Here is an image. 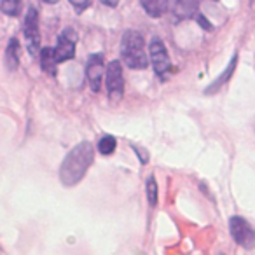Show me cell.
<instances>
[{
    "label": "cell",
    "instance_id": "6da1fadb",
    "mask_svg": "<svg viewBox=\"0 0 255 255\" xmlns=\"http://www.w3.org/2000/svg\"><path fill=\"white\" fill-rule=\"evenodd\" d=\"M95 159V152H93V145L89 142H81L75 145L67 157L63 159L60 168V180L65 187H74L84 178L86 171L93 164Z\"/></svg>",
    "mask_w": 255,
    "mask_h": 255
},
{
    "label": "cell",
    "instance_id": "7a4b0ae2",
    "mask_svg": "<svg viewBox=\"0 0 255 255\" xmlns=\"http://www.w3.org/2000/svg\"><path fill=\"white\" fill-rule=\"evenodd\" d=\"M121 56L128 68L142 70L149 65L145 54V44H143L142 33L136 30H126L121 39Z\"/></svg>",
    "mask_w": 255,
    "mask_h": 255
},
{
    "label": "cell",
    "instance_id": "3957f363",
    "mask_svg": "<svg viewBox=\"0 0 255 255\" xmlns=\"http://www.w3.org/2000/svg\"><path fill=\"white\" fill-rule=\"evenodd\" d=\"M105 84L107 93H109V100L112 103H117L123 100L124 96V75L123 67L117 60L110 61L105 68Z\"/></svg>",
    "mask_w": 255,
    "mask_h": 255
},
{
    "label": "cell",
    "instance_id": "277c9868",
    "mask_svg": "<svg viewBox=\"0 0 255 255\" xmlns=\"http://www.w3.org/2000/svg\"><path fill=\"white\" fill-rule=\"evenodd\" d=\"M23 33H25L28 53L37 56L40 51V28H39V11L35 7H30L26 11L25 23H23Z\"/></svg>",
    "mask_w": 255,
    "mask_h": 255
},
{
    "label": "cell",
    "instance_id": "5b68a950",
    "mask_svg": "<svg viewBox=\"0 0 255 255\" xmlns=\"http://www.w3.org/2000/svg\"><path fill=\"white\" fill-rule=\"evenodd\" d=\"M229 231L233 240L243 248H254L255 247V231L243 217H231L229 219Z\"/></svg>",
    "mask_w": 255,
    "mask_h": 255
},
{
    "label": "cell",
    "instance_id": "8992f818",
    "mask_svg": "<svg viewBox=\"0 0 255 255\" xmlns=\"http://www.w3.org/2000/svg\"><path fill=\"white\" fill-rule=\"evenodd\" d=\"M149 53H150V61H152V67L156 75H159L161 79L166 77V74L170 72L171 65H170V56H168V51L164 42L159 37H154L150 40L149 46Z\"/></svg>",
    "mask_w": 255,
    "mask_h": 255
},
{
    "label": "cell",
    "instance_id": "52a82bcc",
    "mask_svg": "<svg viewBox=\"0 0 255 255\" xmlns=\"http://www.w3.org/2000/svg\"><path fill=\"white\" fill-rule=\"evenodd\" d=\"M77 32H75L72 26L63 28V32L58 37L56 47H54V56H56L58 63H63L68 61L75 56V44H77Z\"/></svg>",
    "mask_w": 255,
    "mask_h": 255
},
{
    "label": "cell",
    "instance_id": "ba28073f",
    "mask_svg": "<svg viewBox=\"0 0 255 255\" xmlns=\"http://www.w3.org/2000/svg\"><path fill=\"white\" fill-rule=\"evenodd\" d=\"M105 74V61H103L102 53H95L89 56L88 65H86V77L91 86L93 91H100L102 88V79Z\"/></svg>",
    "mask_w": 255,
    "mask_h": 255
},
{
    "label": "cell",
    "instance_id": "9c48e42d",
    "mask_svg": "<svg viewBox=\"0 0 255 255\" xmlns=\"http://www.w3.org/2000/svg\"><path fill=\"white\" fill-rule=\"evenodd\" d=\"M198 0H175L173 2V14L178 19L196 18L198 14Z\"/></svg>",
    "mask_w": 255,
    "mask_h": 255
},
{
    "label": "cell",
    "instance_id": "30bf717a",
    "mask_svg": "<svg viewBox=\"0 0 255 255\" xmlns=\"http://www.w3.org/2000/svg\"><path fill=\"white\" fill-rule=\"evenodd\" d=\"M4 63L9 72H14L16 68L19 67V42H18V39H14V37L9 40L7 47H5Z\"/></svg>",
    "mask_w": 255,
    "mask_h": 255
},
{
    "label": "cell",
    "instance_id": "8fae6325",
    "mask_svg": "<svg viewBox=\"0 0 255 255\" xmlns=\"http://www.w3.org/2000/svg\"><path fill=\"white\" fill-rule=\"evenodd\" d=\"M56 56H54V49L53 47H42L40 49V67L46 74H49L51 77L56 75Z\"/></svg>",
    "mask_w": 255,
    "mask_h": 255
},
{
    "label": "cell",
    "instance_id": "7c38bea8",
    "mask_svg": "<svg viewBox=\"0 0 255 255\" xmlns=\"http://www.w3.org/2000/svg\"><path fill=\"white\" fill-rule=\"evenodd\" d=\"M142 7L145 9V12L152 18H161L164 12L168 11V0H140Z\"/></svg>",
    "mask_w": 255,
    "mask_h": 255
},
{
    "label": "cell",
    "instance_id": "4fadbf2b",
    "mask_svg": "<svg viewBox=\"0 0 255 255\" xmlns=\"http://www.w3.org/2000/svg\"><path fill=\"white\" fill-rule=\"evenodd\" d=\"M236 61H238V56H236V54H234V56L231 58V63L227 65V68L222 72V75H220V77L217 79V81L213 82V84H210V88L205 91L206 95H213V93H217L220 88H222L224 84H226L227 81H229V79H231V75H233V72L236 70Z\"/></svg>",
    "mask_w": 255,
    "mask_h": 255
},
{
    "label": "cell",
    "instance_id": "5bb4252c",
    "mask_svg": "<svg viewBox=\"0 0 255 255\" xmlns=\"http://www.w3.org/2000/svg\"><path fill=\"white\" fill-rule=\"evenodd\" d=\"M116 147H117V140L110 135H105L98 143V150H100V154H103V156H110V154L116 150Z\"/></svg>",
    "mask_w": 255,
    "mask_h": 255
},
{
    "label": "cell",
    "instance_id": "9a60e30c",
    "mask_svg": "<svg viewBox=\"0 0 255 255\" xmlns=\"http://www.w3.org/2000/svg\"><path fill=\"white\" fill-rule=\"evenodd\" d=\"M23 0H0V9L7 16H16L19 12Z\"/></svg>",
    "mask_w": 255,
    "mask_h": 255
},
{
    "label": "cell",
    "instance_id": "2e32d148",
    "mask_svg": "<svg viewBox=\"0 0 255 255\" xmlns=\"http://www.w3.org/2000/svg\"><path fill=\"white\" fill-rule=\"evenodd\" d=\"M147 199H149L150 206L157 205V182L154 175H150V177L147 178Z\"/></svg>",
    "mask_w": 255,
    "mask_h": 255
},
{
    "label": "cell",
    "instance_id": "e0dca14e",
    "mask_svg": "<svg viewBox=\"0 0 255 255\" xmlns=\"http://www.w3.org/2000/svg\"><path fill=\"white\" fill-rule=\"evenodd\" d=\"M72 5H74V9L77 12H82V11H86V9L91 5V0H68Z\"/></svg>",
    "mask_w": 255,
    "mask_h": 255
},
{
    "label": "cell",
    "instance_id": "ac0fdd59",
    "mask_svg": "<svg viewBox=\"0 0 255 255\" xmlns=\"http://www.w3.org/2000/svg\"><path fill=\"white\" fill-rule=\"evenodd\" d=\"M196 21H198L199 25H201V26H203V28H205V30H213V25H212V23L208 21V19L205 18V16L201 14V12H198V14H196Z\"/></svg>",
    "mask_w": 255,
    "mask_h": 255
},
{
    "label": "cell",
    "instance_id": "d6986e66",
    "mask_svg": "<svg viewBox=\"0 0 255 255\" xmlns=\"http://www.w3.org/2000/svg\"><path fill=\"white\" fill-rule=\"evenodd\" d=\"M102 4H105L107 7H117V4H119V0H100Z\"/></svg>",
    "mask_w": 255,
    "mask_h": 255
},
{
    "label": "cell",
    "instance_id": "ffe728a7",
    "mask_svg": "<svg viewBox=\"0 0 255 255\" xmlns=\"http://www.w3.org/2000/svg\"><path fill=\"white\" fill-rule=\"evenodd\" d=\"M44 2H46V4H51V5H53V4H56L58 0H44Z\"/></svg>",
    "mask_w": 255,
    "mask_h": 255
}]
</instances>
